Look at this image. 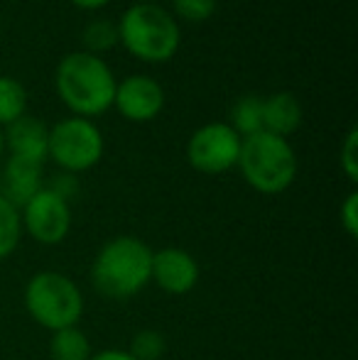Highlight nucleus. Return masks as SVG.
Returning a JSON list of instances; mask_svg holds the SVG:
<instances>
[{"label":"nucleus","mask_w":358,"mask_h":360,"mask_svg":"<svg viewBox=\"0 0 358 360\" xmlns=\"http://www.w3.org/2000/svg\"><path fill=\"white\" fill-rule=\"evenodd\" d=\"M103 133L89 118L72 115L49 128L47 157L67 174L94 169L103 157Z\"/></svg>","instance_id":"6"},{"label":"nucleus","mask_w":358,"mask_h":360,"mask_svg":"<svg viewBox=\"0 0 358 360\" xmlns=\"http://www.w3.org/2000/svg\"><path fill=\"white\" fill-rule=\"evenodd\" d=\"M20 238H23L20 209L0 194V260H5L18 250Z\"/></svg>","instance_id":"17"},{"label":"nucleus","mask_w":358,"mask_h":360,"mask_svg":"<svg viewBox=\"0 0 358 360\" xmlns=\"http://www.w3.org/2000/svg\"><path fill=\"white\" fill-rule=\"evenodd\" d=\"M52 191H57L59 196H64V199H72V194L77 191V179H74V174H67V172H62V174L57 176V179L52 181V186H49Z\"/></svg>","instance_id":"23"},{"label":"nucleus","mask_w":358,"mask_h":360,"mask_svg":"<svg viewBox=\"0 0 358 360\" xmlns=\"http://www.w3.org/2000/svg\"><path fill=\"white\" fill-rule=\"evenodd\" d=\"M150 270L153 248L135 236H118L96 252L91 262V285L101 297L125 302L150 285Z\"/></svg>","instance_id":"1"},{"label":"nucleus","mask_w":358,"mask_h":360,"mask_svg":"<svg viewBox=\"0 0 358 360\" xmlns=\"http://www.w3.org/2000/svg\"><path fill=\"white\" fill-rule=\"evenodd\" d=\"M25 309L37 326L47 331L79 326L84 316V294L69 275L57 270L34 272L25 285Z\"/></svg>","instance_id":"5"},{"label":"nucleus","mask_w":358,"mask_h":360,"mask_svg":"<svg viewBox=\"0 0 358 360\" xmlns=\"http://www.w3.org/2000/svg\"><path fill=\"white\" fill-rule=\"evenodd\" d=\"M3 138L13 157H23V160L39 162V165H44V160H47L49 128L42 120L32 118V115L25 113L23 118L10 123L8 133H5Z\"/></svg>","instance_id":"11"},{"label":"nucleus","mask_w":358,"mask_h":360,"mask_svg":"<svg viewBox=\"0 0 358 360\" xmlns=\"http://www.w3.org/2000/svg\"><path fill=\"white\" fill-rule=\"evenodd\" d=\"M91 353L94 351H91L87 333L79 326L54 331L52 338H49V356H52V360H89Z\"/></svg>","instance_id":"14"},{"label":"nucleus","mask_w":358,"mask_h":360,"mask_svg":"<svg viewBox=\"0 0 358 360\" xmlns=\"http://www.w3.org/2000/svg\"><path fill=\"white\" fill-rule=\"evenodd\" d=\"M174 15L186 22H206L216 13V0H172Z\"/></svg>","instance_id":"20"},{"label":"nucleus","mask_w":358,"mask_h":360,"mask_svg":"<svg viewBox=\"0 0 358 360\" xmlns=\"http://www.w3.org/2000/svg\"><path fill=\"white\" fill-rule=\"evenodd\" d=\"M245 184L258 194L275 196L287 191L297 179V155L287 138L260 130L241 140V155L236 165Z\"/></svg>","instance_id":"3"},{"label":"nucleus","mask_w":358,"mask_h":360,"mask_svg":"<svg viewBox=\"0 0 358 360\" xmlns=\"http://www.w3.org/2000/svg\"><path fill=\"white\" fill-rule=\"evenodd\" d=\"M20 218H23V233H27L39 245H59L72 231V206L49 186H42L20 209Z\"/></svg>","instance_id":"8"},{"label":"nucleus","mask_w":358,"mask_h":360,"mask_svg":"<svg viewBox=\"0 0 358 360\" xmlns=\"http://www.w3.org/2000/svg\"><path fill=\"white\" fill-rule=\"evenodd\" d=\"M39 189H42V165L10 155L3 169V191L0 194L10 204L23 209Z\"/></svg>","instance_id":"12"},{"label":"nucleus","mask_w":358,"mask_h":360,"mask_svg":"<svg viewBox=\"0 0 358 360\" xmlns=\"http://www.w3.org/2000/svg\"><path fill=\"white\" fill-rule=\"evenodd\" d=\"M231 128L241 135L248 138L263 130V98L255 94H248L243 98H238L231 108Z\"/></svg>","instance_id":"15"},{"label":"nucleus","mask_w":358,"mask_h":360,"mask_svg":"<svg viewBox=\"0 0 358 360\" xmlns=\"http://www.w3.org/2000/svg\"><path fill=\"white\" fill-rule=\"evenodd\" d=\"M27 113V89L13 76H0V125H10Z\"/></svg>","instance_id":"16"},{"label":"nucleus","mask_w":358,"mask_h":360,"mask_svg":"<svg viewBox=\"0 0 358 360\" xmlns=\"http://www.w3.org/2000/svg\"><path fill=\"white\" fill-rule=\"evenodd\" d=\"M135 3H148V5H158L160 0H135Z\"/></svg>","instance_id":"27"},{"label":"nucleus","mask_w":358,"mask_h":360,"mask_svg":"<svg viewBox=\"0 0 358 360\" xmlns=\"http://www.w3.org/2000/svg\"><path fill=\"white\" fill-rule=\"evenodd\" d=\"M302 125V103L295 94L280 91L263 98V130L280 138H290Z\"/></svg>","instance_id":"13"},{"label":"nucleus","mask_w":358,"mask_h":360,"mask_svg":"<svg viewBox=\"0 0 358 360\" xmlns=\"http://www.w3.org/2000/svg\"><path fill=\"white\" fill-rule=\"evenodd\" d=\"M115 76L103 57L89 52H72L57 64L54 89L57 96L79 118H98L113 105Z\"/></svg>","instance_id":"2"},{"label":"nucleus","mask_w":358,"mask_h":360,"mask_svg":"<svg viewBox=\"0 0 358 360\" xmlns=\"http://www.w3.org/2000/svg\"><path fill=\"white\" fill-rule=\"evenodd\" d=\"M339 221L341 228L346 231V236L349 238L358 236V191H351L344 199V204L339 209Z\"/></svg>","instance_id":"22"},{"label":"nucleus","mask_w":358,"mask_h":360,"mask_svg":"<svg viewBox=\"0 0 358 360\" xmlns=\"http://www.w3.org/2000/svg\"><path fill=\"white\" fill-rule=\"evenodd\" d=\"M3 152H5V138H3V130H0V160H3Z\"/></svg>","instance_id":"26"},{"label":"nucleus","mask_w":358,"mask_h":360,"mask_svg":"<svg viewBox=\"0 0 358 360\" xmlns=\"http://www.w3.org/2000/svg\"><path fill=\"white\" fill-rule=\"evenodd\" d=\"M339 165L344 169L346 179L351 184L358 181V128H351L344 138V145H341L339 152Z\"/></svg>","instance_id":"21"},{"label":"nucleus","mask_w":358,"mask_h":360,"mask_svg":"<svg viewBox=\"0 0 358 360\" xmlns=\"http://www.w3.org/2000/svg\"><path fill=\"white\" fill-rule=\"evenodd\" d=\"M89 360H135L128 351H120V348H106V351L91 353Z\"/></svg>","instance_id":"24"},{"label":"nucleus","mask_w":358,"mask_h":360,"mask_svg":"<svg viewBox=\"0 0 358 360\" xmlns=\"http://www.w3.org/2000/svg\"><path fill=\"white\" fill-rule=\"evenodd\" d=\"M241 135L229 123H206L191 133L186 143V160L201 174H224L238 165Z\"/></svg>","instance_id":"7"},{"label":"nucleus","mask_w":358,"mask_h":360,"mask_svg":"<svg viewBox=\"0 0 358 360\" xmlns=\"http://www.w3.org/2000/svg\"><path fill=\"white\" fill-rule=\"evenodd\" d=\"M82 42H84V47H87L84 52L101 57L103 52H108V49L115 47V42H118V27H115L110 20L96 18V20H91L87 27H84Z\"/></svg>","instance_id":"18"},{"label":"nucleus","mask_w":358,"mask_h":360,"mask_svg":"<svg viewBox=\"0 0 358 360\" xmlns=\"http://www.w3.org/2000/svg\"><path fill=\"white\" fill-rule=\"evenodd\" d=\"M165 348H167V341H165L162 333L155 331V328H143L133 336L128 353L135 360H160Z\"/></svg>","instance_id":"19"},{"label":"nucleus","mask_w":358,"mask_h":360,"mask_svg":"<svg viewBox=\"0 0 358 360\" xmlns=\"http://www.w3.org/2000/svg\"><path fill=\"white\" fill-rule=\"evenodd\" d=\"M199 262L191 252L181 248H162L153 250V270H150V282L165 294L181 297L189 294L191 289L199 285Z\"/></svg>","instance_id":"10"},{"label":"nucleus","mask_w":358,"mask_h":360,"mask_svg":"<svg viewBox=\"0 0 358 360\" xmlns=\"http://www.w3.org/2000/svg\"><path fill=\"white\" fill-rule=\"evenodd\" d=\"M118 42L135 59L148 64H162L177 54L181 44L179 22L160 5L135 3L118 20Z\"/></svg>","instance_id":"4"},{"label":"nucleus","mask_w":358,"mask_h":360,"mask_svg":"<svg viewBox=\"0 0 358 360\" xmlns=\"http://www.w3.org/2000/svg\"><path fill=\"white\" fill-rule=\"evenodd\" d=\"M72 5H77L79 10H101L103 5H108L110 0H69Z\"/></svg>","instance_id":"25"},{"label":"nucleus","mask_w":358,"mask_h":360,"mask_svg":"<svg viewBox=\"0 0 358 360\" xmlns=\"http://www.w3.org/2000/svg\"><path fill=\"white\" fill-rule=\"evenodd\" d=\"M113 105L130 123H150L165 108V89L158 79L145 74L125 76L115 84Z\"/></svg>","instance_id":"9"}]
</instances>
